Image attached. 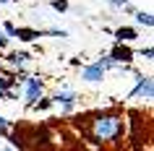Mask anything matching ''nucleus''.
Returning a JSON list of instances; mask_svg holds the SVG:
<instances>
[{
    "mask_svg": "<svg viewBox=\"0 0 154 151\" xmlns=\"http://www.w3.org/2000/svg\"><path fill=\"white\" fill-rule=\"evenodd\" d=\"M0 3H5V0H0Z\"/></svg>",
    "mask_w": 154,
    "mask_h": 151,
    "instance_id": "nucleus-18",
    "label": "nucleus"
},
{
    "mask_svg": "<svg viewBox=\"0 0 154 151\" xmlns=\"http://www.w3.org/2000/svg\"><path fill=\"white\" fill-rule=\"evenodd\" d=\"M18 81V76H11V73H5L3 68H0V99L5 96V99H16V94L11 91V86Z\"/></svg>",
    "mask_w": 154,
    "mask_h": 151,
    "instance_id": "nucleus-2",
    "label": "nucleus"
},
{
    "mask_svg": "<svg viewBox=\"0 0 154 151\" xmlns=\"http://www.w3.org/2000/svg\"><path fill=\"white\" fill-rule=\"evenodd\" d=\"M52 99H55V102H63L65 112H68V110H71V107H73V99H76V96H73L71 91H57V94L52 96Z\"/></svg>",
    "mask_w": 154,
    "mask_h": 151,
    "instance_id": "nucleus-9",
    "label": "nucleus"
},
{
    "mask_svg": "<svg viewBox=\"0 0 154 151\" xmlns=\"http://www.w3.org/2000/svg\"><path fill=\"white\" fill-rule=\"evenodd\" d=\"M136 18H138V24H144V26H152V24H154L152 13H144V11H138V13H136Z\"/></svg>",
    "mask_w": 154,
    "mask_h": 151,
    "instance_id": "nucleus-11",
    "label": "nucleus"
},
{
    "mask_svg": "<svg viewBox=\"0 0 154 151\" xmlns=\"http://www.w3.org/2000/svg\"><path fill=\"white\" fill-rule=\"evenodd\" d=\"M47 32H37V29H16V34L13 37H18L21 42H34L37 37H45Z\"/></svg>",
    "mask_w": 154,
    "mask_h": 151,
    "instance_id": "nucleus-5",
    "label": "nucleus"
},
{
    "mask_svg": "<svg viewBox=\"0 0 154 151\" xmlns=\"http://www.w3.org/2000/svg\"><path fill=\"white\" fill-rule=\"evenodd\" d=\"M84 78H86V81H102V78H105V71L94 63V65H89V68H84Z\"/></svg>",
    "mask_w": 154,
    "mask_h": 151,
    "instance_id": "nucleus-6",
    "label": "nucleus"
},
{
    "mask_svg": "<svg viewBox=\"0 0 154 151\" xmlns=\"http://www.w3.org/2000/svg\"><path fill=\"white\" fill-rule=\"evenodd\" d=\"M52 8L55 11H65L68 8V0H52Z\"/></svg>",
    "mask_w": 154,
    "mask_h": 151,
    "instance_id": "nucleus-12",
    "label": "nucleus"
},
{
    "mask_svg": "<svg viewBox=\"0 0 154 151\" xmlns=\"http://www.w3.org/2000/svg\"><path fill=\"white\" fill-rule=\"evenodd\" d=\"M50 104H52V99H42V102H34V107L37 110H47Z\"/></svg>",
    "mask_w": 154,
    "mask_h": 151,
    "instance_id": "nucleus-13",
    "label": "nucleus"
},
{
    "mask_svg": "<svg viewBox=\"0 0 154 151\" xmlns=\"http://www.w3.org/2000/svg\"><path fill=\"white\" fill-rule=\"evenodd\" d=\"M115 39H118V42H131V39H136V29H131V26H120V29L115 32Z\"/></svg>",
    "mask_w": 154,
    "mask_h": 151,
    "instance_id": "nucleus-8",
    "label": "nucleus"
},
{
    "mask_svg": "<svg viewBox=\"0 0 154 151\" xmlns=\"http://www.w3.org/2000/svg\"><path fill=\"white\" fill-rule=\"evenodd\" d=\"M8 60H11L13 65H24L26 60H29V52H11V55H8Z\"/></svg>",
    "mask_w": 154,
    "mask_h": 151,
    "instance_id": "nucleus-10",
    "label": "nucleus"
},
{
    "mask_svg": "<svg viewBox=\"0 0 154 151\" xmlns=\"http://www.w3.org/2000/svg\"><path fill=\"white\" fill-rule=\"evenodd\" d=\"M5 44H8V39H5V37H0V50L5 47Z\"/></svg>",
    "mask_w": 154,
    "mask_h": 151,
    "instance_id": "nucleus-15",
    "label": "nucleus"
},
{
    "mask_svg": "<svg viewBox=\"0 0 154 151\" xmlns=\"http://www.w3.org/2000/svg\"><path fill=\"white\" fill-rule=\"evenodd\" d=\"M110 57H112L115 63H128L131 57H133V52H131L128 47H115V50H112V55H110Z\"/></svg>",
    "mask_w": 154,
    "mask_h": 151,
    "instance_id": "nucleus-7",
    "label": "nucleus"
},
{
    "mask_svg": "<svg viewBox=\"0 0 154 151\" xmlns=\"http://www.w3.org/2000/svg\"><path fill=\"white\" fill-rule=\"evenodd\" d=\"M84 138H89L97 146L105 143H118L125 133V120L118 112H94L89 117H84V122H79Z\"/></svg>",
    "mask_w": 154,
    "mask_h": 151,
    "instance_id": "nucleus-1",
    "label": "nucleus"
},
{
    "mask_svg": "<svg viewBox=\"0 0 154 151\" xmlns=\"http://www.w3.org/2000/svg\"><path fill=\"white\" fill-rule=\"evenodd\" d=\"M26 81V104H34L37 102V96L42 94V81L39 78H24Z\"/></svg>",
    "mask_w": 154,
    "mask_h": 151,
    "instance_id": "nucleus-4",
    "label": "nucleus"
},
{
    "mask_svg": "<svg viewBox=\"0 0 154 151\" xmlns=\"http://www.w3.org/2000/svg\"><path fill=\"white\" fill-rule=\"evenodd\" d=\"M0 151H11V149H0Z\"/></svg>",
    "mask_w": 154,
    "mask_h": 151,
    "instance_id": "nucleus-17",
    "label": "nucleus"
},
{
    "mask_svg": "<svg viewBox=\"0 0 154 151\" xmlns=\"http://www.w3.org/2000/svg\"><path fill=\"white\" fill-rule=\"evenodd\" d=\"M152 91H154V81L149 76H138V83L131 91V96H146V99H152Z\"/></svg>",
    "mask_w": 154,
    "mask_h": 151,
    "instance_id": "nucleus-3",
    "label": "nucleus"
},
{
    "mask_svg": "<svg viewBox=\"0 0 154 151\" xmlns=\"http://www.w3.org/2000/svg\"><path fill=\"white\" fill-rule=\"evenodd\" d=\"M5 125H8V120H5L3 115H0V128H5Z\"/></svg>",
    "mask_w": 154,
    "mask_h": 151,
    "instance_id": "nucleus-16",
    "label": "nucleus"
},
{
    "mask_svg": "<svg viewBox=\"0 0 154 151\" xmlns=\"http://www.w3.org/2000/svg\"><path fill=\"white\" fill-rule=\"evenodd\" d=\"M110 3H112L115 8H125V5H128V0H110Z\"/></svg>",
    "mask_w": 154,
    "mask_h": 151,
    "instance_id": "nucleus-14",
    "label": "nucleus"
}]
</instances>
